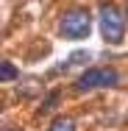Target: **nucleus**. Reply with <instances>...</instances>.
Listing matches in <instances>:
<instances>
[{"instance_id": "obj_1", "label": "nucleus", "mask_w": 128, "mask_h": 131, "mask_svg": "<svg viewBox=\"0 0 128 131\" xmlns=\"http://www.w3.org/2000/svg\"><path fill=\"white\" fill-rule=\"evenodd\" d=\"M100 34L111 45L123 42V36H125V17H123V11L117 6H109V3L100 6Z\"/></svg>"}, {"instance_id": "obj_2", "label": "nucleus", "mask_w": 128, "mask_h": 131, "mask_svg": "<svg viewBox=\"0 0 128 131\" xmlns=\"http://www.w3.org/2000/svg\"><path fill=\"white\" fill-rule=\"evenodd\" d=\"M117 81H120L117 70H111V67H92V70H86L75 81V92H89V89H98V86H114Z\"/></svg>"}, {"instance_id": "obj_3", "label": "nucleus", "mask_w": 128, "mask_h": 131, "mask_svg": "<svg viewBox=\"0 0 128 131\" xmlns=\"http://www.w3.org/2000/svg\"><path fill=\"white\" fill-rule=\"evenodd\" d=\"M89 31H92V17L84 8L67 11L61 17V34L67 39H84V36H89Z\"/></svg>"}, {"instance_id": "obj_4", "label": "nucleus", "mask_w": 128, "mask_h": 131, "mask_svg": "<svg viewBox=\"0 0 128 131\" xmlns=\"http://www.w3.org/2000/svg\"><path fill=\"white\" fill-rule=\"evenodd\" d=\"M17 78H20L17 67H14L11 61H3V64H0V81H3V84H11V81H17Z\"/></svg>"}, {"instance_id": "obj_5", "label": "nucleus", "mask_w": 128, "mask_h": 131, "mask_svg": "<svg viewBox=\"0 0 128 131\" xmlns=\"http://www.w3.org/2000/svg\"><path fill=\"white\" fill-rule=\"evenodd\" d=\"M50 131H75V120L73 117H56L50 123Z\"/></svg>"}, {"instance_id": "obj_6", "label": "nucleus", "mask_w": 128, "mask_h": 131, "mask_svg": "<svg viewBox=\"0 0 128 131\" xmlns=\"http://www.w3.org/2000/svg\"><path fill=\"white\" fill-rule=\"evenodd\" d=\"M56 101H59V92H50V95H48V101L42 103V112H50L53 106H56Z\"/></svg>"}, {"instance_id": "obj_7", "label": "nucleus", "mask_w": 128, "mask_h": 131, "mask_svg": "<svg viewBox=\"0 0 128 131\" xmlns=\"http://www.w3.org/2000/svg\"><path fill=\"white\" fill-rule=\"evenodd\" d=\"M3 131H11V128H3Z\"/></svg>"}, {"instance_id": "obj_8", "label": "nucleus", "mask_w": 128, "mask_h": 131, "mask_svg": "<svg viewBox=\"0 0 128 131\" xmlns=\"http://www.w3.org/2000/svg\"><path fill=\"white\" fill-rule=\"evenodd\" d=\"M125 17H128V8H125Z\"/></svg>"}]
</instances>
